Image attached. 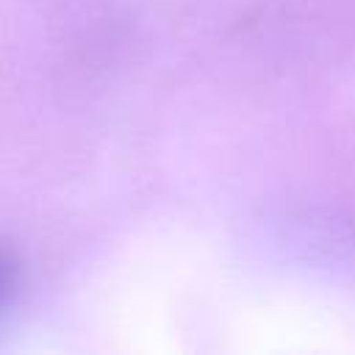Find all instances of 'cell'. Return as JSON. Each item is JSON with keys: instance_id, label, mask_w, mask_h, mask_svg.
Instances as JSON below:
<instances>
[{"instance_id": "1", "label": "cell", "mask_w": 355, "mask_h": 355, "mask_svg": "<svg viewBox=\"0 0 355 355\" xmlns=\"http://www.w3.org/2000/svg\"><path fill=\"white\" fill-rule=\"evenodd\" d=\"M22 283V255L11 239H0V308H6Z\"/></svg>"}]
</instances>
